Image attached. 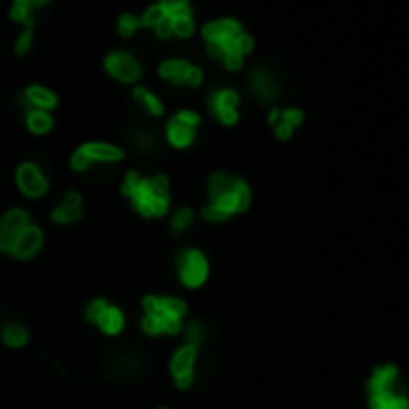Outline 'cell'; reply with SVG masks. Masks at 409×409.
Returning <instances> with one entry per match:
<instances>
[{
  "label": "cell",
  "mask_w": 409,
  "mask_h": 409,
  "mask_svg": "<svg viewBox=\"0 0 409 409\" xmlns=\"http://www.w3.org/2000/svg\"><path fill=\"white\" fill-rule=\"evenodd\" d=\"M104 70L121 85H135L142 75L140 60L128 51H111L104 55Z\"/></svg>",
  "instance_id": "16"
},
{
  "label": "cell",
  "mask_w": 409,
  "mask_h": 409,
  "mask_svg": "<svg viewBox=\"0 0 409 409\" xmlns=\"http://www.w3.org/2000/svg\"><path fill=\"white\" fill-rule=\"evenodd\" d=\"M31 41H34V27H22V31L17 34V41H15V53L17 55L29 53Z\"/></svg>",
  "instance_id": "31"
},
{
  "label": "cell",
  "mask_w": 409,
  "mask_h": 409,
  "mask_svg": "<svg viewBox=\"0 0 409 409\" xmlns=\"http://www.w3.org/2000/svg\"><path fill=\"white\" fill-rule=\"evenodd\" d=\"M3 323H5V320H3V316H0V327H3Z\"/></svg>",
  "instance_id": "34"
},
{
  "label": "cell",
  "mask_w": 409,
  "mask_h": 409,
  "mask_svg": "<svg viewBox=\"0 0 409 409\" xmlns=\"http://www.w3.org/2000/svg\"><path fill=\"white\" fill-rule=\"evenodd\" d=\"M212 272L210 257L203 248H195V245H186L176 253V277H179V285L188 289V292H198L207 285Z\"/></svg>",
  "instance_id": "7"
},
{
  "label": "cell",
  "mask_w": 409,
  "mask_h": 409,
  "mask_svg": "<svg viewBox=\"0 0 409 409\" xmlns=\"http://www.w3.org/2000/svg\"><path fill=\"white\" fill-rule=\"evenodd\" d=\"M12 181H15L17 193H20L24 200H43L51 193V176L46 174V169H43L41 164L31 159H24L17 164Z\"/></svg>",
  "instance_id": "11"
},
{
  "label": "cell",
  "mask_w": 409,
  "mask_h": 409,
  "mask_svg": "<svg viewBox=\"0 0 409 409\" xmlns=\"http://www.w3.org/2000/svg\"><path fill=\"white\" fill-rule=\"evenodd\" d=\"M137 29H140V17L133 15V12H123L118 17V34L125 36V39H130Z\"/></svg>",
  "instance_id": "30"
},
{
  "label": "cell",
  "mask_w": 409,
  "mask_h": 409,
  "mask_svg": "<svg viewBox=\"0 0 409 409\" xmlns=\"http://www.w3.org/2000/svg\"><path fill=\"white\" fill-rule=\"evenodd\" d=\"M238 104H241V97H238L236 90H229V87H217L207 94V106H210V113L217 118L219 125H231L238 123Z\"/></svg>",
  "instance_id": "14"
},
{
  "label": "cell",
  "mask_w": 409,
  "mask_h": 409,
  "mask_svg": "<svg viewBox=\"0 0 409 409\" xmlns=\"http://www.w3.org/2000/svg\"><path fill=\"white\" fill-rule=\"evenodd\" d=\"M31 224H34V219H31V212L27 207H8L3 212V217H0V253L10 255V250L15 248V243L20 241Z\"/></svg>",
  "instance_id": "13"
},
{
  "label": "cell",
  "mask_w": 409,
  "mask_h": 409,
  "mask_svg": "<svg viewBox=\"0 0 409 409\" xmlns=\"http://www.w3.org/2000/svg\"><path fill=\"white\" fill-rule=\"evenodd\" d=\"M169 22V15L161 10V5L159 3H154V5H149L147 10L142 12V17H140V27H147V29H156V27H161V24H166Z\"/></svg>",
  "instance_id": "28"
},
{
  "label": "cell",
  "mask_w": 409,
  "mask_h": 409,
  "mask_svg": "<svg viewBox=\"0 0 409 409\" xmlns=\"http://www.w3.org/2000/svg\"><path fill=\"white\" fill-rule=\"evenodd\" d=\"M133 99H135V104L140 106V109L147 113L149 118H161L164 116V102L159 97H156V94L149 90V87H142V85H135L133 87Z\"/></svg>",
  "instance_id": "25"
},
{
  "label": "cell",
  "mask_w": 409,
  "mask_h": 409,
  "mask_svg": "<svg viewBox=\"0 0 409 409\" xmlns=\"http://www.w3.org/2000/svg\"><path fill=\"white\" fill-rule=\"evenodd\" d=\"M398 381V368L381 366L373 371L368 381V405L371 409H409V398L393 390Z\"/></svg>",
  "instance_id": "8"
},
{
  "label": "cell",
  "mask_w": 409,
  "mask_h": 409,
  "mask_svg": "<svg viewBox=\"0 0 409 409\" xmlns=\"http://www.w3.org/2000/svg\"><path fill=\"white\" fill-rule=\"evenodd\" d=\"M159 78L169 85H186V87H200L205 80L203 68L193 65L186 58H166L159 63Z\"/></svg>",
  "instance_id": "15"
},
{
  "label": "cell",
  "mask_w": 409,
  "mask_h": 409,
  "mask_svg": "<svg viewBox=\"0 0 409 409\" xmlns=\"http://www.w3.org/2000/svg\"><path fill=\"white\" fill-rule=\"evenodd\" d=\"M301 121H304V113L301 109H272L267 113V123L275 128V135L280 140H289L294 135V130L299 128Z\"/></svg>",
  "instance_id": "19"
},
{
  "label": "cell",
  "mask_w": 409,
  "mask_h": 409,
  "mask_svg": "<svg viewBox=\"0 0 409 409\" xmlns=\"http://www.w3.org/2000/svg\"><path fill=\"white\" fill-rule=\"evenodd\" d=\"M0 342H3V347L12 351L24 349L31 342L29 325L22 323V320H5L3 327H0Z\"/></svg>",
  "instance_id": "21"
},
{
  "label": "cell",
  "mask_w": 409,
  "mask_h": 409,
  "mask_svg": "<svg viewBox=\"0 0 409 409\" xmlns=\"http://www.w3.org/2000/svg\"><path fill=\"white\" fill-rule=\"evenodd\" d=\"M140 311V332L149 339L179 337L188 320L186 299L174 294H144Z\"/></svg>",
  "instance_id": "3"
},
{
  "label": "cell",
  "mask_w": 409,
  "mask_h": 409,
  "mask_svg": "<svg viewBox=\"0 0 409 409\" xmlns=\"http://www.w3.org/2000/svg\"><path fill=\"white\" fill-rule=\"evenodd\" d=\"M123 159H125L123 147H118V144L113 142H104V140H90L73 149L68 164H70V171L87 174L92 171L94 166H113V164H121Z\"/></svg>",
  "instance_id": "5"
},
{
  "label": "cell",
  "mask_w": 409,
  "mask_h": 409,
  "mask_svg": "<svg viewBox=\"0 0 409 409\" xmlns=\"http://www.w3.org/2000/svg\"><path fill=\"white\" fill-rule=\"evenodd\" d=\"M253 203L248 181L234 174L212 171L205 184V203L200 207V219L207 224H224L236 215H243Z\"/></svg>",
  "instance_id": "1"
},
{
  "label": "cell",
  "mask_w": 409,
  "mask_h": 409,
  "mask_svg": "<svg viewBox=\"0 0 409 409\" xmlns=\"http://www.w3.org/2000/svg\"><path fill=\"white\" fill-rule=\"evenodd\" d=\"M248 85L253 94L257 97V102L267 104V102H275L277 94H280V85H277L275 75L267 70V68H255L250 70L248 75Z\"/></svg>",
  "instance_id": "20"
},
{
  "label": "cell",
  "mask_w": 409,
  "mask_h": 409,
  "mask_svg": "<svg viewBox=\"0 0 409 409\" xmlns=\"http://www.w3.org/2000/svg\"><path fill=\"white\" fill-rule=\"evenodd\" d=\"M166 219H169V231H171L174 236H186L188 231L193 229L195 219H198V212H195L191 205H176V207H171Z\"/></svg>",
  "instance_id": "24"
},
{
  "label": "cell",
  "mask_w": 409,
  "mask_h": 409,
  "mask_svg": "<svg viewBox=\"0 0 409 409\" xmlns=\"http://www.w3.org/2000/svg\"><path fill=\"white\" fill-rule=\"evenodd\" d=\"M156 409H171V407H156Z\"/></svg>",
  "instance_id": "35"
},
{
  "label": "cell",
  "mask_w": 409,
  "mask_h": 409,
  "mask_svg": "<svg viewBox=\"0 0 409 409\" xmlns=\"http://www.w3.org/2000/svg\"><path fill=\"white\" fill-rule=\"evenodd\" d=\"M82 217H85V198L80 191H68L48 212L53 226H75L82 222Z\"/></svg>",
  "instance_id": "17"
},
{
  "label": "cell",
  "mask_w": 409,
  "mask_h": 409,
  "mask_svg": "<svg viewBox=\"0 0 409 409\" xmlns=\"http://www.w3.org/2000/svg\"><path fill=\"white\" fill-rule=\"evenodd\" d=\"M121 195L130 210L142 219H164L174 207L171 179L166 174L144 176L130 169L121 181Z\"/></svg>",
  "instance_id": "2"
},
{
  "label": "cell",
  "mask_w": 409,
  "mask_h": 409,
  "mask_svg": "<svg viewBox=\"0 0 409 409\" xmlns=\"http://www.w3.org/2000/svg\"><path fill=\"white\" fill-rule=\"evenodd\" d=\"M15 3H22V5H29L31 10H39L41 5H48L51 0H15Z\"/></svg>",
  "instance_id": "33"
},
{
  "label": "cell",
  "mask_w": 409,
  "mask_h": 409,
  "mask_svg": "<svg viewBox=\"0 0 409 409\" xmlns=\"http://www.w3.org/2000/svg\"><path fill=\"white\" fill-rule=\"evenodd\" d=\"M82 318H85L87 325L97 327V330L109 339L121 337L125 327H128V318H125L123 308L111 304V301L104 297H94L87 301V306L82 308Z\"/></svg>",
  "instance_id": "6"
},
{
  "label": "cell",
  "mask_w": 409,
  "mask_h": 409,
  "mask_svg": "<svg viewBox=\"0 0 409 409\" xmlns=\"http://www.w3.org/2000/svg\"><path fill=\"white\" fill-rule=\"evenodd\" d=\"M24 125H27V130L31 135L36 137H43L48 135L53 130V113L48 111H39V109H24Z\"/></svg>",
  "instance_id": "26"
},
{
  "label": "cell",
  "mask_w": 409,
  "mask_h": 409,
  "mask_svg": "<svg viewBox=\"0 0 409 409\" xmlns=\"http://www.w3.org/2000/svg\"><path fill=\"white\" fill-rule=\"evenodd\" d=\"M200 128V113L193 109H181L169 118L164 128V140L174 149H188L198 137Z\"/></svg>",
  "instance_id": "12"
},
{
  "label": "cell",
  "mask_w": 409,
  "mask_h": 409,
  "mask_svg": "<svg viewBox=\"0 0 409 409\" xmlns=\"http://www.w3.org/2000/svg\"><path fill=\"white\" fill-rule=\"evenodd\" d=\"M34 15L36 10H31L29 5H22V3H12L10 8V20L20 22L22 27H34Z\"/></svg>",
  "instance_id": "29"
},
{
  "label": "cell",
  "mask_w": 409,
  "mask_h": 409,
  "mask_svg": "<svg viewBox=\"0 0 409 409\" xmlns=\"http://www.w3.org/2000/svg\"><path fill=\"white\" fill-rule=\"evenodd\" d=\"M144 373H147V361L137 349H116L104 361V376L111 383L128 386V383H137Z\"/></svg>",
  "instance_id": "10"
},
{
  "label": "cell",
  "mask_w": 409,
  "mask_h": 409,
  "mask_svg": "<svg viewBox=\"0 0 409 409\" xmlns=\"http://www.w3.org/2000/svg\"><path fill=\"white\" fill-rule=\"evenodd\" d=\"M22 102L27 109H39L51 113L58 106V94L43 85H27L22 92Z\"/></svg>",
  "instance_id": "22"
},
{
  "label": "cell",
  "mask_w": 409,
  "mask_h": 409,
  "mask_svg": "<svg viewBox=\"0 0 409 409\" xmlns=\"http://www.w3.org/2000/svg\"><path fill=\"white\" fill-rule=\"evenodd\" d=\"M43 243H46V231H43V226L34 222L22 234L20 241L15 243V248L10 250L8 257H12L15 262H29L43 250Z\"/></svg>",
  "instance_id": "18"
},
{
  "label": "cell",
  "mask_w": 409,
  "mask_h": 409,
  "mask_svg": "<svg viewBox=\"0 0 409 409\" xmlns=\"http://www.w3.org/2000/svg\"><path fill=\"white\" fill-rule=\"evenodd\" d=\"M128 144L137 154H154L159 152V135L149 125H137L128 130Z\"/></svg>",
  "instance_id": "23"
},
{
  "label": "cell",
  "mask_w": 409,
  "mask_h": 409,
  "mask_svg": "<svg viewBox=\"0 0 409 409\" xmlns=\"http://www.w3.org/2000/svg\"><path fill=\"white\" fill-rule=\"evenodd\" d=\"M203 39L207 53L217 60H222L226 53H238L243 58L248 53H253V39L243 31L241 22L231 20V17L207 22L203 27Z\"/></svg>",
  "instance_id": "4"
},
{
  "label": "cell",
  "mask_w": 409,
  "mask_h": 409,
  "mask_svg": "<svg viewBox=\"0 0 409 409\" xmlns=\"http://www.w3.org/2000/svg\"><path fill=\"white\" fill-rule=\"evenodd\" d=\"M200 344L193 342H181L179 347L171 351L166 363V373L171 378L174 388L186 393L195 386V378H198V358H200Z\"/></svg>",
  "instance_id": "9"
},
{
  "label": "cell",
  "mask_w": 409,
  "mask_h": 409,
  "mask_svg": "<svg viewBox=\"0 0 409 409\" xmlns=\"http://www.w3.org/2000/svg\"><path fill=\"white\" fill-rule=\"evenodd\" d=\"M159 5L166 15H179L184 10H191V0H159Z\"/></svg>",
  "instance_id": "32"
},
{
  "label": "cell",
  "mask_w": 409,
  "mask_h": 409,
  "mask_svg": "<svg viewBox=\"0 0 409 409\" xmlns=\"http://www.w3.org/2000/svg\"><path fill=\"white\" fill-rule=\"evenodd\" d=\"M169 22H171V36H179V39H188L195 31V20L193 12L184 10L179 15H169Z\"/></svg>",
  "instance_id": "27"
}]
</instances>
